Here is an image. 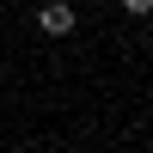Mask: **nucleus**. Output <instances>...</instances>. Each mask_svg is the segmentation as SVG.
Returning a JSON list of instances; mask_svg holds the SVG:
<instances>
[{
	"label": "nucleus",
	"instance_id": "f257e3e1",
	"mask_svg": "<svg viewBox=\"0 0 153 153\" xmlns=\"http://www.w3.org/2000/svg\"><path fill=\"white\" fill-rule=\"evenodd\" d=\"M37 31H43V37H68L74 31V6H68V0H49V6L37 12Z\"/></svg>",
	"mask_w": 153,
	"mask_h": 153
},
{
	"label": "nucleus",
	"instance_id": "f03ea898",
	"mask_svg": "<svg viewBox=\"0 0 153 153\" xmlns=\"http://www.w3.org/2000/svg\"><path fill=\"white\" fill-rule=\"evenodd\" d=\"M123 6H129L135 19H147V12H153V0H123Z\"/></svg>",
	"mask_w": 153,
	"mask_h": 153
}]
</instances>
